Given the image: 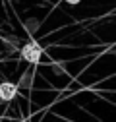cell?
<instances>
[{
	"label": "cell",
	"instance_id": "obj_4",
	"mask_svg": "<svg viewBox=\"0 0 116 122\" xmlns=\"http://www.w3.org/2000/svg\"><path fill=\"white\" fill-rule=\"evenodd\" d=\"M21 122H27V120H21Z\"/></svg>",
	"mask_w": 116,
	"mask_h": 122
},
{
	"label": "cell",
	"instance_id": "obj_2",
	"mask_svg": "<svg viewBox=\"0 0 116 122\" xmlns=\"http://www.w3.org/2000/svg\"><path fill=\"white\" fill-rule=\"evenodd\" d=\"M18 97V85L12 81H2L0 83V99L2 101H14Z\"/></svg>",
	"mask_w": 116,
	"mask_h": 122
},
{
	"label": "cell",
	"instance_id": "obj_1",
	"mask_svg": "<svg viewBox=\"0 0 116 122\" xmlns=\"http://www.w3.org/2000/svg\"><path fill=\"white\" fill-rule=\"evenodd\" d=\"M21 58L29 64H39V60L43 58V47L37 41H27L21 47Z\"/></svg>",
	"mask_w": 116,
	"mask_h": 122
},
{
	"label": "cell",
	"instance_id": "obj_3",
	"mask_svg": "<svg viewBox=\"0 0 116 122\" xmlns=\"http://www.w3.org/2000/svg\"><path fill=\"white\" fill-rule=\"evenodd\" d=\"M64 2H66V4H72V6H77L81 0H64Z\"/></svg>",
	"mask_w": 116,
	"mask_h": 122
}]
</instances>
